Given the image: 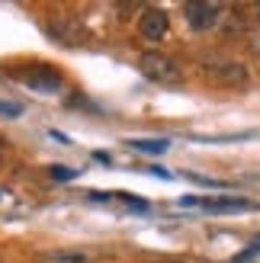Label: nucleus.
<instances>
[{"mask_svg":"<svg viewBox=\"0 0 260 263\" xmlns=\"http://www.w3.org/2000/svg\"><path fill=\"white\" fill-rule=\"evenodd\" d=\"M202 74L218 87H244L248 84V68H244L241 61H231V58H222V55L206 58L202 61Z\"/></svg>","mask_w":260,"mask_h":263,"instance_id":"nucleus-1","label":"nucleus"},{"mask_svg":"<svg viewBox=\"0 0 260 263\" xmlns=\"http://www.w3.org/2000/svg\"><path fill=\"white\" fill-rule=\"evenodd\" d=\"M138 71L148 77L154 84H180L183 81V71H180V64L174 58L161 55V51H145V55L138 58Z\"/></svg>","mask_w":260,"mask_h":263,"instance_id":"nucleus-2","label":"nucleus"},{"mask_svg":"<svg viewBox=\"0 0 260 263\" xmlns=\"http://www.w3.org/2000/svg\"><path fill=\"white\" fill-rule=\"evenodd\" d=\"M20 81L29 87V90H35V93H45V97L61 93V87H64V77H61L58 71H51L48 64H35V68H26V71L20 74Z\"/></svg>","mask_w":260,"mask_h":263,"instance_id":"nucleus-3","label":"nucleus"},{"mask_svg":"<svg viewBox=\"0 0 260 263\" xmlns=\"http://www.w3.org/2000/svg\"><path fill=\"white\" fill-rule=\"evenodd\" d=\"M218 20H222V4H206V0H193V4H187L190 29L206 32V29H212Z\"/></svg>","mask_w":260,"mask_h":263,"instance_id":"nucleus-4","label":"nucleus"},{"mask_svg":"<svg viewBox=\"0 0 260 263\" xmlns=\"http://www.w3.org/2000/svg\"><path fill=\"white\" fill-rule=\"evenodd\" d=\"M167 29H171V20H167V13L158 10V7H148L145 13H141L138 20V32L148 39V42H161V39L167 35Z\"/></svg>","mask_w":260,"mask_h":263,"instance_id":"nucleus-5","label":"nucleus"},{"mask_svg":"<svg viewBox=\"0 0 260 263\" xmlns=\"http://www.w3.org/2000/svg\"><path fill=\"white\" fill-rule=\"evenodd\" d=\"M202 209L209 212H244V209H254V202L238 199V196H222V199H199Z\"/></svg>","mask_w":260,"mask_h":263,"instance_id":"nucleus-6","label":"nucleus"},{"mask_svg":"<svg viewBox=\"0 0 260 263\" xmlns=\"http://www.w3.org/2000/svg\"><path fill=\"white\" fill-rule=\"evenodd\" d=\"M125 144H132L135 151H145V154H164L167 151V138H132V141H125Z\"/></svg>","mask_w":260,"mask_h":263,"instance_id":"nucleus-7","label":"nucleus"},{"mask_svg":"<svg viewBox=\"0 0 260 263\" xmlns=\"http://www.w3.org/2000/svg\"><path fill=\"white\" fill-rule=\"evenodd\" d=\"M48 174H51V180H61V183H68V180H74L81 170H74V167H61V164H55V167H48Z\"/></svg>","mask_w":260,"mask_h":263,"instance_id":"nucleus-8","label":"nucleus"},{"mask_svg":"<svg viewBox=\"0 0 260 263\" xmlns=\"http://www.w3.org/2000/svg\"><path fill=\"white\" fill-rule=\"evenodd\" d=\"M257 254H260V234L248 244V251H241V254L235 257V263H244V260H251V257H257Z\"/></svg>","mask_w":260,"mask_h":263,"instance_id":"nucleus-9","label":"nucleus"},{"mask_svg":"<svg viewBox=\"0 0 260 263\" xmlns=\"http://www.w3.org/2000/svg\"><path fill=\"white\" fill-rule=\"evenodd\" d=\"M0 116H10V119H16V116H23V106H20V103L0 100Z\"/></svg>","mask_w":260,"mask_h":263,"instance_id":"nucleus-10","label":"nucleus"},{"mask_svg":"<svg viewBox=\"0 0 260 263\" xmlns=\"http://www.w3.org/2000/svg\"><path fill=\"white\" fill-rule=\"evenodd\" d=\"M48 260H55V263H84L87 257L84 254H48Z\"/></svg>","mask_w":260,"mask_h":263,"instance_id":"nucleus-11","label":"nucleus"},{"mask_svg":"<svg viewBox=\"0 0 260 263\" xmlns=\"http://www.w3.org/2000/svg\"><path fill=\"white\" fill-rule=\"evenodd\" d=\"M154 263H183V260H154Z\"/></svg>","mask_w":260,"mask_h":263,"instance_id":"nucleus-12","label":"nucleus"}]
</instances>
